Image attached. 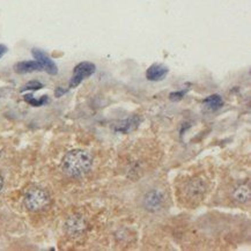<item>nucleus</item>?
Wrapping results in <instances>:
<instances>
[{"mask_svg": "<svg viewBox=\"0 0 251 251\" xmlns=\"http://www.w3.org/2000/svg\"><path fill=\"white\" fill-rule=\"evenodd\" d=\"M6 52H7V48H6L4 44H0V58H1Z\"/></svg>", "mask_w": 251, "mask_h": 251, "instance_id": "obj_15", "label": "nucleus"}, {"mask_svg": "<svg viewBox=\"0 0 251 251\" xmlns=\"http://www.w3.org/2000/svg\"><path fill=\"white\" fill-rule=\"evenodd\" d=\"M234 198L237 200V202L246 203L250 199V190L249 188L246 187V185H241L238 187L236 190L234 191Z\"/></svg>", "mask_w": 251, "mask_h": 251, "instance_id": "obj_10", "label": "nucleus"}, {"mask_svg": "<svg viewBox=\"0 0 251 251\" xmlns=\"http://www.w3.org/2000/svg\"><path fill=\"white\" fill-rule=\"evenodd\" d=\"M168 67L162 64H153L152 66L148 67L146 71V78L149 81H161L167 77Z\"/></svg>", "mask_w": 251, "mask_h": 251, "instance_id": "obj_5", "label": "nucleus"}, {"mask_svg": "<svg viewBox=\"0 0 251 251\" xmlns=\"http://www.w3.org/2000/svg\"><path fill=\"white\" fill-rule=\"evenodd\" d=\"M187 92H188L187 89L181 90V92H174L169 95V99H170L171 101H180V100L183 99L185 94H187Z\"/></svg>", "mask_w": 251, "mask_h": 251, "instance_id": "obj_13", "label": "nucleus"}, {"mask_svg": "<svg viewBox=\"0 0 251 251\" xmlns=\"http://www.w3.org/2000/svg\"><path fill=\"white\" fill-rule=\"evenodd\" d=\"M14 71L17 72V73L26 74V73H31V72H35V71H43V67L37 61H26V62H20L18 63V64H15Z\"/></svg>", "mask_w": 251, "mask_h": 251, "instance_id": "obj_7", "label": "nucleus"}, {"mask_svg": "<svg viewBox=\"0 0 251 251\" xmlns=\"http://www.w3.org/2000/svg\"><path fill=\"white\" fill-rule=\"evenodd\" d=\"M96 71V66L93 63L89 62H83L79 63L73 70V75H72L70 80V88H75L83 83L84 79L89 78L93 75Z\"/></svg>", "mask_w": 251, "mask_h": 251, "instance_id": "obj_3", "label": "nucleus"}, {"mask_svg": "<svg viewBox=\"0 0 251 251\" xmlns=\"http://www.w3.org/2000/svg\"><path fill=\"white\" fill-rule=\"evenodd\" d=\"M43 88V84L40 81H29L27 84L21 88V92H26V90H39Z\"/></svg>", "mask_w": 251, "mask_h": 251, "instance_id": "obj_12", "label": "nucleus"}, {"mask_svg": "<svg viewBox=\"0 0 251 251\" xmlns=\"http://www.w3.org/2000/svg\"><path fill=\"white\" fill-rule=\"evenodd\" d=\"M93 159L88 153L83 149H73L64 156L62 169L71 177H81L90 170Z\"/></svg>", "mask_w": 251, "mask_h": 251, "instance_id": "obj_1", "label": "nucleus"}, {"mask_svg": "<svg viewBox=\"0 0 251 251\" xmlns=\"http://www.w3.org/2000/svg\"><path fill=\"white\" fill-rule=\"evenodd\" d=\"M24 101L28 102L33 106H42L48 102V96H42L40 100H36L31 94H28V95L24 96Z\"/></svg>", "mask_w": 251, "mask_h": 251, "instance_id": "obj_11", "label": "nucleus"}, {"mask_svg": "<svg viewBox=\"0 0 251 251\" xmlns=\"http://www.w3.org/2000/svg\"><path fill=\"white\" fill-rule=\"evenodd\" d=\"M31 53H33L34 58H35L36 61L39 62L41 65H42L43 71H45L46 73H49L50 75H56L58 73L57 65L53 63L52 59L50 58L49 56L46 55L44 51H43V50L34 48L33 50H31Z\"/></svg>", "mask_w": 251, "mask_h": 251, "instance_id": "obj_4", "label": "nucleus"}, {"mask_svg": "<svg viewBox=\"0 0 251 251\" xmlns=\"http://www.w3.org/2000/svg\"><path fill=\"white\" fill-rule=\"evenodd\" d=\"M50 205L49 194L42 189H31L24 197V206L29 211L40 212Z\"/></svg>", "mask_w": 251, "mask_h": 251, "instance_id": "obj_2", "label": "nucleus"}, {"mask_svg": "<svg viewBox=\"0 0 251 251\" xmlns=\"http://www.w3.org/2000/svg\"><path fill=\"white\" fill-rule=\"evenodd\" d=\"M203 103H204V105L206 106V109H209V111H216V110H219L222 105H224V100L221 99V96L214 94V95L206 97V99L204 100Z\"/></svg>", "mask_w": 251, "mask_h": 251, "instance_id": "obj_9", "label": "nucleus"}, {"mask_svg": "<svg viewBox=\"0 0 251 251\" xmlns=\"http://www.w3.org/2000/svg\"><path fill=\"white\" fill-rule=\"evenodd\" d=\"M140 123V118L134 116L132 118H128L126 121L121 122L118 125H116L115 131L116 132H122V133H127L130 131H132L133 128H136Z\"/></svg>", "mask_w": 251, "mask_h": 251, "instance_id": "obj_8", "label": "nucleus"}, {"mask_svg": "<svg viewBox=\"0 0 251 251\" xmlns=\"http://www.w3.org/2000/svg\"><path fill=\"white\" fill-rule=\"evenodd\" d=\"M2 185H4V180H2L1 175H0V190L2 189Z\"/></svg>", "mask_w": 251, "mask_h": 251, "instance_id": "obj_16", "label": "nucleus"}, {"mask_svg": "<svg viewBox=\"0 0 251 251\" xmlns=\"http://www.w3.org/2000/svg\"><path fill=\"white\" fill-rule=\"evenodd\" d=\"M67 90H65V89H63L62 87H58V88H56V92H55V95H56V97H61L62 95H64L65 93H66Z\"/></svg>", "mask_w": 251, "mask_h": 251, "instance_id": "obj_14", "label": "nucleus"}, {"mask_svg": "<svg viewBox=\"0 0 251 251\" xmlns=\"http://www.w3.org/2000/svg\"><path fill=\"white\" fill-rule=\"evenodd\" d=\"M163 202V194L158 190L149 192L144 199V205L148 211H156L162 205Z\"/></svg>", "mask_w": 251, "mask_h": 251, "instance_id": "obj_6", "label": "nucleus"}]
</instances>
